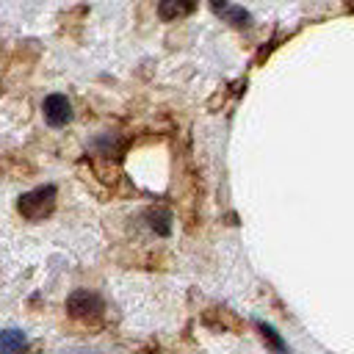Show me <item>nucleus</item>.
Here are the masks:
<instances>
[{"mask_svg":"<svg viewBox=\"0 0 354 354\" xmlns=\"http://www.w3.org/2000/svg\"><path fill=\"white\" fill-rule=\"evenodd\" d=\"M183 11H191V6H169V3L160 6V14L163 17H174V14H183Z\"/></svg>","mask_w":354,"mask_h":354,"instance_id":"8","label":"nucleus"},{"mask_svg":"<svg viewBox=\"0 0 354 354\" xmlns=\"http://www.w3.org/2000/svg\"><path fill=\"white\" fill-rule=\"evenodd\" d=\"M55 196H58L55 185H39V188H33V191L19 196L17 210L28 221H41L55 210Z\"/></svg>","mask_w":354,"mask_h":354,"instance_id":"1","label":"nucleus"},{"mask_svg":"<svg viewBox=\"0 0 354 354\" xmlns=\"http://www.w3.org/2000/svg\"><path fill=\"white\" fill-rule=\"evenodd\" d=\"M257 329H260V335L268 340V346H271L274 351H279V354H288V346L282 343V337H279V335H277V332H274L268 324H257Z\"/></svg>","mask_w":354,"mask_h":354,"instance_id":"7","label":"nucleus"},{"mask_svg":"<svg viewBox=\"0 0 354 354\" xmlns=\"http://www.w3.org/2000/svg\"><path fill=\"white\" fill-rule=\"evenodd\" d=\"M149 218H152V230L158 232V235H169V213L163 210V207H152L149 210Z\"/></svg>","mask_w":354,"mask_h":354,"instance_id":"6","label":"nucleus"},{"mask_svg":"<svg viewBox=\"0 0 354 354\" xmlns=\"http://www.w3.org/2000/svg\"><path fill=\"white\" fill-rule=\"evenodd\" d=\"M102 307H105V301L100 299V293L83 290V288L72 290L69 299H66V313H69L72 318H77V321L100 318V315H102Z\"/></svg>","mask_w":354,"mask_h":354,"instance_id":"2","label":"nucleus"},{"mask_svg":"<svg viewBox=\"0 0 354 354\" xmlns=\"http://www.w3.org/2000/svg\"><path fill=\"white\" fill-rule=\"evenodd\" d=\"M41 111H44V119L50 127H64L72 122L75 111H72V102L64 97V94H47L44 102H41Z\"/></svg>","mask_w":354,"mask_h":354,"instance_id":"3","label":"nucleus"},{"mask_svg":"<svg viewBox=\"0 0 354 354\" xmlns=\"http://www.w3.org/2000/svg\"><path fill=\"white\" fill-rule=\"evenodd\" d=\"M25 346V335L19 329H3L0 332V354H17Z\"/></svg>","mask_w":354,"mask_h":354,"instance_id":"5","label":"nucleus"},{"mask_svg":"<svg viewBox=\"0 0 354 354\" xmlns=\"http://www.w3.org/2000/svg\"><path fill=\"white\" fill-rule=\"evenodd\" d=\"M205 321L210 324V326H216V329H224V332H243V321L235 315V313H230V310H224V307H213L210 313H205Z\"/></svg>","mask_w":354,"mask_h":354,"instance_id":"4","label":"nucleus"}]
</instances>
